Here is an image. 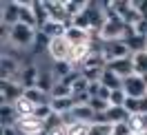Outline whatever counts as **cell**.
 Listing matches in <instances>:
<instances>
[{
    "label": "cell",
    "mask_w": 147,
    "mask_h": 135,
    "mask_svg": "<svg viewBox=\"0 0 147 135\" xmlns=\"http://www.w3.org/2000/svg\"><path fill=\"white\" fill-rule=\"evenodd\" d=\"M89 135H114V124L109 122H102V120H96L89 126Z\"/></svg>",
    "instance_id": "obj_20"
},
{
    "label": "cell",
    "mask_w": 147,
    "mask_h": 135,
    "mask_svg": "<svg viewBox=\"0 0 147 135\" xmlns=\"http://www.w3.org/2000/svg\"><path fill=\"white\" fill-rule=\"evenodd\" d=\"M123 91L127 93V98H145L147 95V78L145 75H129L123 80Z\"/></svg>",
    "instance_id": "obj_3"
},
{
    "label": "cell",
    "mask_w": 147,
    "mask_h": 135,
    "mask_svg": "<svg viewBox=\"0 0 147 135\" xmlns=\"http://www.w3.org/2000/svg\"><path fill=\"white\" fill-rule=\"evenodd\" d=\"M89 126L92 124H87V122H67V135H89Z\"/></svg>",
    "instance_id": "obj_22"
},
{
    "label": "cell",
    "mask_w": 147,
    "mask_h": 135,
    "mask_svg": "<svg viewBox=\"0 0 147 135\" xmlns=\"http://www.w3.org/2000/svg\"><path fill=\"white\" fill-rule=\"evenodd\" d=\"M89 84L92 82L85 78L83 73L78 71L76 75H74V80H71V95H80V93H87L89 91Z\"/></svg>",
    "instance_id": "obj_17"
},
{
    "label": "cell",
    "mask_w": 147,
    "mask_h": 135,
    "mask_svg": "<svg viewBox=\"0 0 147 135\" xmlns=\"http://www.w3.org/2000/svg\"><path fill=\"white\" fill-rule=\"evenodd\" d=\"M42 135H45V133H42Z\"/></svg>",
    "instance_id": "obj_27"
},
{
    "label": "cell",
    "mask_w": 147,
    "mask_h": 135,
    "mask_svg": "<svg viewBox=\"0 0 147 135\" xmlns=\"http://www.w3.org/2000/svg\"><path fill=\"white\" fill-rule=\"evenodd\" d=\"M100 84L109 91H116V89H123V78H118V75L114 71H109V69H105L102 75H100Z\"/></svg>",
    "instance_id": "obj_15"
},
{
    "label": "cell",
    "mask_w": 147,
    "mask_h": 135,
    "mask_svg": "<svg viewBox=\"0 0 147 135\" xmlns=\"http://www.w3.org/2000/svg\"><path fill=\"white\" fill-rule=\"evenodd\" d=\"M34 115H36L38 120H42V122H47L49 117L54 115V111H51V106H49V104H45V106H36V113H34Z\"/></svg>",
    "instance_id": "obj_24"
},
{
    "label": "cell",
    "mask_w": 147,
    "mask_h": 135,
    "mask_svg": "<svg viewBox=\"0 0 147 135\" xmlns=\"http://www.w3.org/2000/svg\"><path fill=\"white\" fill-rule=\"evenodd\" d=\"M65 7H67V13H69V18H71V22H74V20L89 7V2H83V0H65Z\"/></svg>",
    "instance_id": "obj_18"
},
{
    "label": "cell",
    "mask_w": 147,
    "mask_h": 135,
    "mask_svg": "<svg viewBox=\"0 0 147 135\" xmlns=\"http://www.w3.org/2000/svg\"><path fill=\"white\" fill-rule=\"evenodd\" d=\"M16 126H18V131L22 135H42V133H45V122H42V120H38L36 115L20 117Z\"/></svg>",
    "instance_id": "obj_7"
},
{
    "label": "cell",
    "mask_w": 147,
    "mask_h": 135,
    "mask_svg": "<svg viewBox=\"0 0 147 135\" xmlns=\"http://www.w3.org/2000/svg\"><path fill=\"white\" fill-rule=\"evenodd\" d=\"M67 27L69 25H65V22H56V20H49L45 27H40L38 31L42 33V36H47L49 40H54V38H60L67 33Z\"/></svg>",
    "instance_id": "obj_13"
},
{
    "label": "cell",
    "mask_w": 147,
    "mask_h": 135,
    "mask_svg": "<svg viewBox=\"0 0 147 135\" xmlns=\"http://www.w3.org/2000/svg\"><path fill=\"white\" fill-rule=\"evenodd\" d=\"M18 5H20V22L27 25V27L38 29L36 13H34V5H31V2H18Z\"/></svg>",
    "instance_id": "obj_14"
},
{
    "label": "cell",
    "mask_w": 147,
    "mask_h": 135,
    "mask_svg": "<svg viewBox=\"0 0 147 135\" xmlns=\"http://www.w3.org/2000/svg\"><path fill=\"white\" fill-rule=\"evenodd\" d=\"M2 40L9 42L11 47H16V49H29L38 40V29L27 27L22 22H18L16 27H11V29L2 27Z\"/></svg>",
    "instance_id": "obj_1"
},
{
    "label": "cell",
    "mask_w": 147,
    "mask_h": 135,
    "mask_svg": "<svg viewBox=\"0 0 147 135\" xmlns=\"http://www.w3.org/2000/svg\"><path fill=\"white\" fill-rule=\"evenodd\" d=\"M131 60H134V73L145 75V78H147V51L134 53V55H131Z\"/></svg>",
    "instance_id": "obj_21"
},
{
    "label": "cell",
    "mask_w": 147,
    "mask_h": 135,
    "mask_svg": "<svg viewBox=\"0 0 147 135\" xmlns=\"http://www.w3.org/2000/svg\"><path fill=\"white\" fill-rule=\"evenodd\" d=\"M98 120H102V122H109V124H125L129 120V113L125 106H109L102 115H98Z\"/></svg>",
    "instance_id": "obj_10"
},
{
    "label": "cell",
    "mask_w": 147,
    "mask_h": 135,
    "mask_svg": "<svg viewBox=\"0 0 147 135\" xmlns=\"http://www.w3.org/2000/svg\"><path fill=\"white\" fill-rule=\"evenodd\" d=\"M31 5H34V13H36V22H38V29H40V27H45L47 22H49V11H47V5H45V0H42V2H38V0H34Z\"/></svg>",
    "instance_id": "obj_19"
},
{
    "label": "cell",
    "mask_w": 147,
    "mask_h": 135,
    "mask_svg": "<svg viewBox=\"0 0 147 135\" xmlns=\"http://www.w3.org/2000/svg\"><path fill=\"white\" fill-rule=\"evenodd\" d=\"M65 38L69 40L71 47H83V45L94 42V33L92 31H87V29H83V27H76V25H69V27H67Z\"/></svg>",
    "instance_id": "obj_6"
},
{
    "label": "cell",
    "mask_w": 147,
    "mask_h": 135,
    "mask_svg": "<svg viewBox=\"0 0 147 135\" xmlns=\"http://www.w3.org/2000/svg\"><path fill=\"white\" fill-rule=\"evenodd\" d=\"M20 62L11 55H2V80H16L20 82Z\"/></svg>",
    "instance_id": "obj_9"
},
{
    "label": "cell",
    "mask_w": 147,
    "mask_h": 135,
    "mask_svg": "<svg viewBox=\"0 0 147 135\" xmlns=\"http://www.w3.org/2000/svg\"><path fill=\"white\" fill-rule=\"evenodd\" d=\"M49 106H51L54 113L67 117L74 111V106H76V100H74V95H69V98H51V104H49Z\"/></svg>",
    "instance_id": "obj_11"
},
{
    "label": "cell",
    "mask_w": 147,
    "mask_h": 135,
    "mask_svg": "<svg viewBox=\"0 0 147 135\" xmlns=\"http://www.w3.org/2000/svg\"><path fill=\"white\" fill-rule=\"evenodd\" d=\"M38 80H40V71H38L34 64L22 67V73H20V84H22L25 89H34V86H38Z\"/></svg>",
    "instance_id": "obj_12"
},
{
    "label": "cell",
    "mask_w": 147,
    "mask_h": 135,
    "mask_svg": "<svg viewBox=\"0 0 147 135\" xmlns=\"http://www.w3.org/2000/svg\"><path fill=\"white\" fill-rule=\"evenodd\" d=\"M105 69H109V71H114L118 78H129V75H134V60H131V55H127V58H118V60H111V62H107V67Z\"/></svg>",
    "instance_id": "obj_8"
},
{
    "label": "cell",
    "mask_w": 147,
    "mask_h": 135,
    "mask_svg": "<svg viewBox=\"0 0 147 135\" xmlns=\"http://www.w3.org/2000/svg\"><path fill=\"white\" fill-rule=\"evenodd\" d=\"M145 40H147V36H145Z\"/></svg>",
    "instance_id": "obj_26"
},
{
    "label": "cell",
    "mask_w": 147,
    "mask_h": 135,
    "mask_svg": "<svg viewBox=\"0 0 147 135\" xmlns=\"http://www.w3.org/2000/svg\"><path fill=\"white\" fill-rule=\"evenodd\" d=\"M114 135H134V131H131L129 124L125 122V124H116L114 126Z\"/></svg>",
    "instance_id": "obj_25"
},
{
    "label": "cell",
    "mask_w": 147,
    "mask_h": 135,
    "mask_svg": "<svg viewBox=\"0 0 147 135\" xmlns=\"http://www.w3.org/2000/svg\"><path fill=\"white\" fill-rule=\"evenodd\" d=\"M0 16H2V27H16L20 22V5L18 0H9V2H2V11H0Z\"/></svg>",
    "instance_id": "obj_5"
},
{
    "label": "cell",
    "mask_w": 147,
    "mask_h": 135,
    "mask_svg": "<svg viewBox=\"0 0 147 135\" xmlns=\"http://www.w3.org/2000/svg\"><path fill=\"white\" fill-rule=\"evenodd\" d=\"M100 53L105 58V62H111V60L131 55V49L127 47L125 40H118V42H100Z\"/></svg>",
    "instance_id": "obj_4"
},
{
    "label": "cell",
    "mask_w": 147,
    "mask_h": 135,
    "mask_svg": "<svg viewBox=\"0 0 147 135\" xmlns=\"http://www.w3.org/2000/svg\"><path fill=\"white\" fill-rule=\"evenodd\" d=\"M13 108H16V113H18V120H20V117H31L34 113H36V104L29 102L25 95L13 102Z\"/></svg>",
    "instance_id": "obj_16"
},
{
    "label": "cell",
    "mask_w": 147,
    "mask_h": 135,
    "mask_svg": "<svg viewBox=\"0 0 147 135\" xmlns=\"http://www.w3.org/2000/svg\"><path fill=\"white\" fill-rule=\"evenodd\" d=\"M71 51H74V47L69 45V40H67L65 36L54 38V40L47 42V53H49V58L54 60V64L56 62H69Z\"/></svg>",
    "instance_id": "obj_2"
},
{
    "label": "cell",
    "mask_w": 147,
    "mask_h": 135,
    "mask_svg": "<svg viewBox=\"0 0 147 135\" xmlns=\"http://www.w3.org/2000/svg\"><path fill=\"white\" fill-rule=\"evenodd\" d=\"M125 102H127V93H125L123 89L111 91V95H109V104L111 106H125Z\"/></svg>",
    "instance_id": "obj_23"
}]
</instances>
